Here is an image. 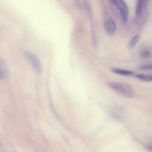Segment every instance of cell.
<instances>
[{
  "instance_id": "7c38bea8",
  "label": "cell",
  "mask_w": 152,
  "mask_h": 152,
  "mask_svg": "<svg viewBox=\"0 0 152 152\" xmlns=\"http://www.w3.org/2000/svg\"><path fill=\"white\" fill-rule=\"evenodd\" d=\"M147 148L149 150L152 151V144L149 145L148 146Z\"/></svg>"
},
{
  "instance_id": "6da1fadb",
  "label": "cell",
  "mask_w": 152,
  "mask_h": 152,
  "mask_svg": "<svg viewBox=\"0 0 152 152\" xmlns=\"http://www.w3.org/2000/svg\"><path fill=\"white\" fill-rule=\"evenodd\" d=\"M107 85L113 92L120 96L130 98L134 95L132 87L127 83L112 82L107 83Z\"/></svg>"
},
{
  "instance_id": "9c48e42d",
  "label": "cell",
  "mask_w": 152,
  "mask_h": 152,
  "mask_svg": "<svg viewBox=\"0 0 152 152\" xmlns=\"http://www.w3.org/2000/svg\"><path fill=\"white\" fill-rule=\"evenodd\" d=\"M140 56L143 59L151 58L152 56V51L149 48H144L140 52Z\"/></svg>"
},
{
  "instance_id": "8992f818",
  "label": "cell",
  "mask_w": 152,
  "mask_h": 152,
  "mask_svg": "<svg viewBox=\"0 0 152 152\" xmlns=\"http://www.w3.org/2000/svg\"><path fill=\"white\" fill-rule=\"evenodd\" d=\"M7 70L6 64L3 60L0 61V77L2 80H5L7 76Z\"/></svg>"
},
{
  "instance_id": "5b68a950",
  "label": "cell",
  "mask_w": 152,
  "mask_h": 152,
  "mask_svg": "<svg viewBox=\"0 0 152 152\" xmlns=\"http://www.w3.org/2000/svg\"><path fill=\"white\" fill-rule=\"evenodd\" d=\"M105 28L108 34L110 35L113 34L116 29L115 22L113 20H108L105 23Z\"/></svg>"
},
{
  "instance_id": "7a4b0ae2",
  "label": "cell",
  "mask_w": 152,
  "mask_h": 152,
  "mask_svg": "<svg viewBox=\"0 0 152 152\" xmlns=\"http://www.w3.org/2000/svg\"><path fill=\"white\" fill-rule=\"evenodd\" d=\"M23 55L33 69L37 73H40L42 72V67L38 58L33 53L28 51L24 52Z\"/></svg>"
},
{
  "instance_id": "30bf717a",
  "label": "cell",
  "mask_w": 152,
  "mask_h": 152,
  "mask_svg": "<svg viewBox=\"0 0 152 152\" xmlns=\"http://www.w3.org/2000/svg\"><path fill=\"white\" fill-rule=\"evenodd\" d=\"M140 38V36L138 35H136L134 36L129 42V48L131 49L134 48L138 42Z\"/></svg>"
},
{
  "instance_id": "52a82bcc",
  "label": "cell",
  "mask_w": 152,
  "mask_h": 152,
  "mask_svg": "<svg viewBox=\"0 0 152 152\" xmlns=\"http://www.w3.org/2000/svg\"><path fill=\"white\" fill-rule=\"evenodd\" d=\"M137 78L145 81H152V72L149 73H141L136 75Z\"/></svg>"
},
{
  "instance_id": "ba28073f",
  "label": "cell",
  "mask_w": 152,
  "mask_h": 152,
  "mask_svg": "<svg viewBox=\"0 0 152 152\" xmlns=\"http://www.w3.org/2000/svg\"><path fill=\"white\" fill-rule=\"evenodd\" d=\"M112 70L114 73L123 76H130L133 75L134 72L132 71L118 68H113Z\"/></svg>"
},
{
  "instance_id": "277c9868",
  "label": "cell",
  "mask_w": 152,
  "mask_h": 152,
  "mask_svg": "<svg viewBox=\"0 0 152 152\" xmlns=\"http://www.w3.org/2000/svg\"><path fill=\"white\" fill-rule=\"evenodd\" d=\"M148 0H137L135 12L137 17L140 16L146 7Z\"/></svg>"
},
{
  "instance_id": "8fae6325",
  "label": "cell",
  "mask_w": 152,
  "mask_h": 152,
  "mask_svg": "<svg viewBox=\"0 0 152 152\" xmlns=\"http://www.w3.org/2000/svg\"><path fill=\"white\" fill-rule=\"evenodd\" d=\"M139 69L143 70H152V63L145 64L140 66Z\"/></svg>"
},
{
  "instance_id": "3957f363",
  "label": "cell",
  "mask_w": 152,
  "mask_h": 152,
  "mask_svg": "<svg viewBox=\"0 0 152 152\" xmlns=\"http://www.w3.org/2000/svg\"><path fill=\"white\" fill-rule=\"evenodd\" d=\"M112 1L120 10L124 22L126 23L128 17V10L125 3L123 0H112Z\"/></svg>"
}]
</instances>
